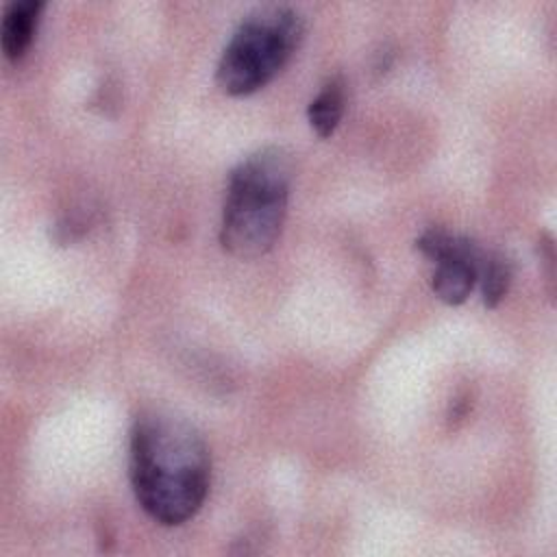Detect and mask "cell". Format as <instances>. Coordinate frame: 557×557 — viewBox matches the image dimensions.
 Returning <instances> with one entry per match:
<instances>
[{"label":"cell","instance_id":"1","mask_svg":"<svg viewBox=\"0 0 557 557\" xmlns=\"http://www.w3.org/2000/svg\"><path fill=\"white\" fill-rule=\"evenodd\" d=\"M211 476L202 435L170 411L150 409L131 429V483L141 509L165 527L183 524L205 503Z\"/></svg>","mask_w":557,"mask_h":557},{"label":"cell","instance_id":"2","mask_svg":"<svg viewBox=\"0 0 557 557\" xmlns=\"http://www.w3.org/2000/svg\"><path fill=\"white\" fill-rule=\"evenodd\" d=\"M292 157L268 146L242 159L228 176L222 207L220 244L239 259L268 252L283 228L292 185Z\"/></svg>","mask_w":557,"mask_h":557},{"label":"cell","instance_id":"3","mask_svg":"<svg viewBox=\"0 0 557 557\" xmlns=\"http://www.w3.org/2000/svg\"><path fill=\"white\" fill-rule=\"evenodd\" d=\"M302 37V17L285 4L250 11L218 61L215 81L224 94L246 96L270 83L289 61Z\"/></svg>","mask_w":557,"mask_h":557},{"label":"cell","instance_id":"4","mask_svg":"<svg viewBox=\"0 0 557 557\" xmlns=\"http://www.w3.org/2000/svg\"><path fill=\"white\" fill-rule=\"evenodd\" d=\"M416 248L435 263L431 276L433 294L446 305H461L479 281L485 252L472 239L435 226L416 239Z\"/></svg>","mask_w":557,"mask_h":557},{"label":"cell","instance_id":"5","mask_svg":"<svg viewBox=\"0 0 557 557\" xmlns=\"http://www.w3.org/2000/svg\"><path fill=\"white\" fill-rule=\"evenodd\" d=\"M41 9V0H15L4 7L0 24V44L7 59L17 61L26 54L35 37Z\"/></svg>","mask_w":557,"mask_h":557},{"label":"cell","instance_id":"6","mask_svg":"<svg viewBox=\"0 0 557 557\" xmlns=\"http://www.w3.org/2000/svg\"><path fill=\"white\" fill-rule=\"evenodd\" d=\"M344 102H346V91H344L342 78H337V76L331 78L329 83H324V87L318 91V96L309 102L307 117H309L311 128L320 137L333 135V131L337 128V124L344 115Z\"/></svg>","mask_w":557,"mask_h":557},{"label":"cell","instance_id":"7","mask_svg":"<svg viewBox=\"0 0 557 557\" xmlns=\"http://www.w3.org/2000/svg\"><path fill=\"white\" fill-rule=\"evenodd\" d=\"M483 305L494 309L507 294L511 283V263L498 252H485L479 268Z\"/></svg>","mask_w":557,"mask_h":557},{"label":"cell","instance_id":"8","mask_svg":"<svg viewBox=\"0 0 557 557\" xmlns=\"http://www.w3.org/2000/svg\"><path fill=\"white\" fill-rule=\"evenodd\" d=\"M470 394L468 392H461L459 396H455V400L450 403V409H448V422H459L468 416L470 411Z\"/></svg>","mask_w":557,"mask_h":557}]
</instances>
